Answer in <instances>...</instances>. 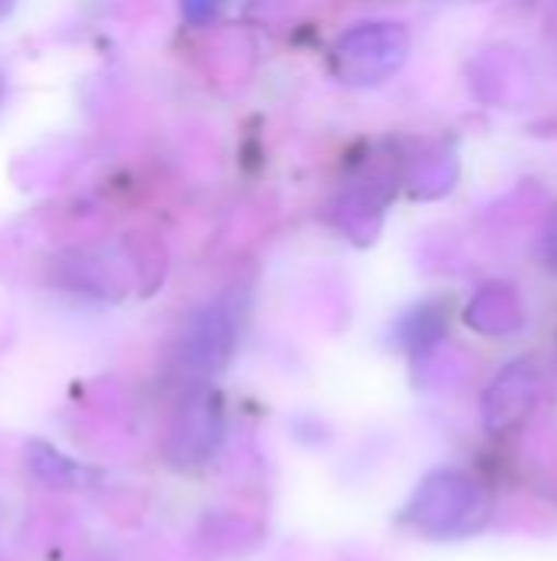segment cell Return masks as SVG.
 <instances>
[{"instance_id":"1","label":"cell","mask_w":557,"mask_h":561,"mask_svg":"<svg viewBox=\"0 0 557 561\" xmlns=\"http://www.w3.org/2000/svg\"><path fill=\"white\" fill-rule=\"evenodd\" d=\"M410 56V33L404 23L371 20L338 36L332 69L345 85H381Z\"/></svg>"},{"instance_id":"2","label":"cell","mask_w":557,"mask_h":561,"mask_svg":"<svg viewBox=\"0 0 557 561\" xmlns=\"http://www.w3.org/2000/svg\"><path fill=\"white\" fill-rule=\"evenodd\" d=\"M227 440V414L220 394L194 391L167 424L164 454L181 470H197L210 463Z\"/></svg>"},{"instance_id":"3","label":"cell","mask_w":557,"mask_h":561,"mask_svg":"<svg viewBox=\"0 0 557 561\" xmlns=\"http://www.w3.org/2000/svg\"><path fill=\"white\" fill-rule=\"evenodd\" d=\"M240 322L230 302H207L197 312L187 316L181 335H177V365L190 375L210 378L223 371L236 352Z\"/></svg>"},{"instance_id":"4","label":"cell","mask_w":557,"mask_h":561,"mask_svg":"<svg viewBox=\"0 0 557 561\" xmlns=\"http://www.w3.org/2000/svg\"><path fill=\"white\" fill-rule=\"evenodd\" d=\"M456 174H460L456 154L453 151H437V154L420 158V164L410 174V184H414L417 197H440L456 184Z\"/></svg>"},{"instance_id":"5","label":"cell","mask_w":557,"mask_h":561,"mask_svg":"<svg viewBox=\"0 0 557 561\" xmlns=\"http://www.w3.org/2000/svg\"><path fill=\"white\" fill-rule=\"evenodd\" d=\"M26 467H30V473H33L39 483H46V486H72V480H76L72 460L62 457L56 447H49V444H43V440L26 444Z\"/></svg>"},{"instance_id":"6","label":"cell","mask_w":557,"mask_h":561,"mask_svg":"<svg viewBox=\"0 0 557 561\" xmlns=\"http://www.w3.org/2000/svg\"><path fill=\"white\" fill-rule=\"evenodd\" d=\"M220 10H223V0H181V13L194 26H207L210 20L220 16Z\"/></svg>"},{"instance_id":"7","label":"cell","mask_w":557,"mask_h":561,"mask_svg":"<svg viewBox=\"0 0 557 561\" xmlns=\"http://www.w3.org/2000/svg\"><path fill=\"white\" fill-rule=\"evenodd\" d=\"M538 256L557 270V207L548 214V220H545V227H542V233H538Z\"/></svg>"},{"instance_id":"8","label":"cell","mask_w":557,"mask_h":561,"mask_svg":"<svg viewBox=\"0 0 557 561\" xmlns=\"http://www.w3.org/2000/svg\"><path fill=\"white\" fill-rule=\"evenodd\" d=\"M10 3H13V0H0V13H3V10H7Z\"/></svg>"},{"instance_id":"9","label":"cell","mask_w":557,"mask_h":561,"mask_svg":"<svg viewBox=\"0 0 557 561\" xmlns=\"http://www.w3.org/2000/svg\"><path fill=\"white\" fill-rule=\"evenodd\" d=\"M3 92H7V89H3V76H0V105H3Z\"/></svg>"}]
</instances>
